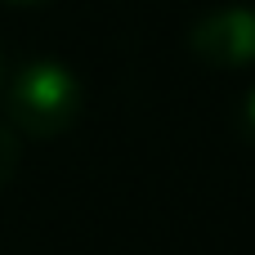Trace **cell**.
Here are the masks:
<instances>
[{
	"instance_id": "6da1fadb",
	"label": "cell",
	"mask_w": 255,
	"mask_h": 255,
	"mask_svg": "<svg viewBox=\"0 0 255 255\" xmlns=\"http://www.w3.org/2000/svg\"><path fill=\"white\" fill-rule=\"evenodd\" d=\"M4 121L22 139H58L81 117V76L63 58H27L4 76Z\"/></svg>"
},
{
	"instance_id": "7a4b0ae2",
	"label": "cell",
	"mask_w": 255,
	"mask_h": 255,
	"mask_svg": "<svg viewBox=\"0 0 255 255\" xmlns=\"http://www.w3.org/2000/svg\"><path fill=\"white\" fill-rule=\"evenodd\" d=\"M188 54L215 72L255 67V4H215L188 27Z\"/></svg>"
},
{
	"instance_id": "3957f363",
	"label": "cell",
	"mask_w": 255,
	"mask_h": 255,
	"mask_svg": "<svg viewBox=\"0 0 255 255\" xmlns=\"http://www.w3.org/2000/svg\"><path fill=\"white\" fill-rule=\"evenodd\" d=\"M18 166H22V134H18L9 121H0V188L13 184Z\"/></svg>"
},
{
	"instance_id": "277c9868",
	"label": "cell",
	"mask_w": 255,
	"mask_h": 255,
	"mask_svg": "<svg viewBox=\"0 0 255 255\" xmlns=\"http://www.w3.org/2000/svg\"><path fill=\"white\" fill-rule=\"evenodd\" d=\"M238 130H242V139L255 148V85L242 94V108H238Z\"/></svg>"
},
{
	"instance_id": "5b68a950",
	"label": "cell",
	"mask_w": 255,
	"mask_h": 255,
	"mask_svg": "<svg viewBox=\"0 0 255 255\" xmlns=\"http://www.w3.org/2000/svg\"><path fill=\"white\" fill-rule=\"evenodd\" d=\"M0 4H45V0H0Z\"/></svg>"
},
{
	"instance_id": "8992f818",
	"label": "cell",
	"mask_w": 255,
	"mask_h": 255,
	"mask_svg": "<svg viewBox=\"0 0 255 255\" xmlns=\"http://www.w3.org/2000/svg\"><path fill=\"white\" fill-rule=\"evenodd\" d=\"M0 85H4V54H0Z\"/></svg>"
}]
</instances>
